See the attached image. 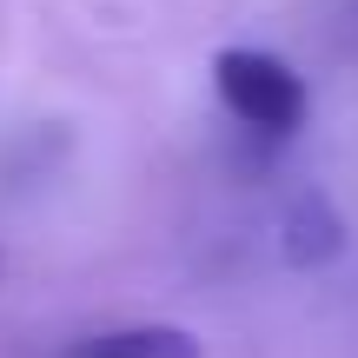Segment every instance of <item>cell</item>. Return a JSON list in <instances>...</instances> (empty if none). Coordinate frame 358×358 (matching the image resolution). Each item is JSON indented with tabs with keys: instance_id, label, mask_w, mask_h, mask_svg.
Wrapping results in <instances>:
<instances>
[{
	"instance_id": "cell-1",
	"label": "cell",
	"mask_w": 358,
	"mask_h": 358,
	"mask_svg": "<svg viewBox=\"0 0 358 358\" xmlns=\"http://www.w3.org/2000/svg\"><path fill=\"white\" fill-rule=\"evenodd\" d=\"M213 93L226 106V120L239 133H252L259 146H285L306 133L312 120V87L292 60L266 47H219L213 53Z\"/></svg>"
},
{
	"instance_id": "cell-2",
	"label": "cell",
	"mask_w": 358,
	"mask_h": 358,
	"mask_svg": "<svg viewBox=\"0 0 358 358\" xmlns=\"http://www.w3.org/2000/svg\"><path fill=\"white\" fill-rule=\"evenodd\" d=\"M338 252H345V213L319 186H299L279 213V259L292 272H325Z\"/></svg>"
},
{
	"instance_id": "cell-3",
	"label": "cell",
	"mask_w": 358,
	"mask_h": 358,
	"mask_svg": "<svg viewBox=\"0 0 358 358\" xmlns=\"http://www.w3.org/2000/svg\"><path fill=\"white\" fill-rule=\"evenodd\" d=\"M60 358H206L199 332L173 319H127V325H93Z\"/></svg>"
},
{
	"instance_id": "cell-4",
	"label": "cell",
	"mask_w": 358,
	"mask_h": 358,
	"mask_svg": "<svg viewBox=\"0 0 358 358\" xmlns=\"http://www.w3.org/2000/svg\"><path fill=\"white\" fill-rule=\"evenodd\" d=\"M352 27H358V0H352Z\"/></svg>"
}]
</instances>
